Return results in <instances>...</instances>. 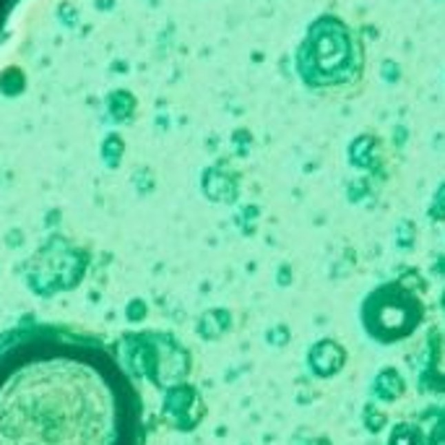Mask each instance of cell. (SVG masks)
Here are the masks:
<instances>
[{
	"label": "cell",
	"mask_w": 445,
	"mask_h": 445,
	"mask_svg": "<svg viewBox=\"0 0 445 445\" xmlns=\"http://www.w3.org/2000/svg\"><path fill=\"white\" fill-rule=\"evenodd\" d=\"M0 445H146V406L102 339L19 328L0 339Z\"/></svg>",
	"instance_id": "6da1fadb"
},
{
	"label": "cell",
	"mask_w": 445,
	"mask_h": 445,
	"mask_svg": "<svg viewBox=\"0 0 445 445\" xmlns=\"http://www.w3.org/2000/svg\"><path fill=\"white\" fill-rule=\"evenodd\" d=\"M388 445H420V433L411 424H396V430L391 433Z\"/></svg>",
	"instance_id": "7a4b0ae2"
},
{
	"label": "cell",
	"mask_w": 445,
	"mask_h": 445,
	"mask_svg": "<svg viewBox=\"0 0 445 445\" xmlns=\"http://www.w3.org/2000/svg\"><path fill=\"white\" fill-rule=\"evenodd\" d=\"M427 445H445V417L440 420L437 427H433V433H430V443Z\"/></svg>",
	"instance_id": "3957f363"
}]
</instances>
